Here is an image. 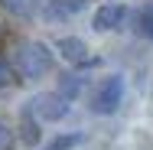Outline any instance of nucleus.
I'll return each mask as SVG.
<instances>
[{
    "label": "nucleus",
    "mask_w": 153,
    "mask_h": 150,
    "mask_svg": "<svg viewBox=\"0 0 153 150\" xmlns=\"http://www.w3.org/2000/svg\"><path fill=\"white\" fill-rule=\"evenodd\" d=\"M16 69L23 78H42L52 69V49L46 43H23L16 49Z\"/></svg>",
    "instance_id": "obj_1"
},
{
    "label": "nucleus",
    "mask_w": 153,
    "mask_h": 150,
    "mask_svg": "<svg viewBox=\"0 0 153 150\" xmlns=\"http://www.w3.org/2000/svg\"><path fill=\"white\" fill-rule=\"evenodd\" d=\"M33 114L39 121H62L68 114V101L62 98L59 91H42V95H36L33 98Z\"/></svg>",
    "instance_id": "obj_2"
},
{
    "label": "nucleus",
    "mask_w": 153,
    "mask_h": 150,
    "mask_svg": "<svg viewBox=\"0 0 153 150\" xmlns=\"http://www.w3.org/2000/svg\"><path fill=\"white\" fill-rule=\"evenodd\" d=\"M121 98H124V78L121 75H111V78L101 82V88L94 95V111L98 114H114L117 104H121Z\"/></svg>",
    "instance_id": "obj_3"
},
{
    "label": "nucleus",
    "mask_w": 153,
    "mask_h": 150,
    "mask_svg": "<svg viewBox=\"0 0 153 150\" xmlns=\"http://www.w3.org/2000/svg\"><path fill=\"white\" fill-rule=\"evenodd\" d=\"M124 16H127V10H124L121 3H104L98 13H94V20H91V26L98 33H108V30H117L124 23Z\"/></svg>",
    "instance_id": "obj_4"
},
{
    "label": "nucleus",
    "mask_w": 153,
    "mask_h": 150,
    "mask_svg": "<svg viewBox=\"0 0 153 150\" xmlns=\"http://www.w3.org/2000/svg\"><path fill=\"white\" fill-rule=\"evenodd\" d=\"M88 7V0H49L46 3V20H72Z\"/></svg>",
    "instance_id": "obj_5"
},
{
    "label": "nucleus",
    "mask_w": 153,
    "mask_h": 150,
    "mask_svg": "<svg viewBox=\"0 0 153 150\" xmlns=\"http://www.w3.org/2000/svg\"><path fill=\"white\" fill-rule=\"evenodd\" d=\"M56 49H59L68 62H85V52H88V49H85V43H82V39H72V36L59 39V46H56Z\"/></svg>",
    "instance_id": "obj_6"
},
{
    "label": "nucleus",
    "mask_w": 153,
    "mask_h": 150,
    "mask_svg": "<svg viewBox=\"0 0 153 150\" xmlns=\"http://www.w3.org/2000/svg\"><path fill=\"white\" fill-rule=\"evenodd\" d=\"M0 3H3V10H10L13 16H33L42 0H0Z\"/></svg>",
    "instance_id": "obj_7"
},
{
    "label": "nucleus",
    "mask_w": 153,
    "mask_h": 150,
    "mask_svg": "<svg viewBox=\"0 0 153 150\" xmlns=\"http://www.w3.org/2000/svg\"><path fill=\"white\" fill-rule=\"evenodd\" d=\"M82 88H85V78L82 75H62V82H59V95L68 101V98H78L82 95Z\"/></svg>",
    "instance_id": "obj_8"
},
{
    "label": "nucleus",
    "mask_w": 153,
    "mask_h": 150,
    "mask_svg": "<svg viewBox=\"0 0 153 150\" xmlns=\"http://www.w3.org/2000/svg\"><path fill=\"white\" fill-rule=\"evenodd\" d=\"M137 33L147 36V39H153V10H143V13L137 16Z\"/></svg>",
    "instance_id": "obj_9"
},
{
    "label": "nucleus",
    "mask_w": 153,
    "mask_h": 150,
    "mask_svg": "<svg viewBox=\"0 0 153 150\" xmlns=\"http://www.w3.org/2000/svg\"><path fill=\"white\" fill-rule=\"evenodd\" d=\"M78 140H82L78 134H65V137H56V140H52V144H49L46 150H68V147H75Z\"/></svg>",
    "instance_id": "obj_10"
},
{
    "label": "nucleus",
    "mask_w": 153,
    "mask_h": 150,
    "mask_svg": "<svg viewBox=\"0 0 153 150\" xmlns=\"http://www.w3.org/2000/svg\"><path fill=\"white\" fill-rule=\"evenodd\" d=\"M23 131H26V144H36V140H39V131H36V124H33L30 114H26V121H23Z\"/></svg>",
    "instance_id": "obj_11"
},
{
    "label": "nucleus",
    "mask_w": 153,
    "mask_h": 150,
    "mask_svg": "<svg viewBox=\"0 0 153 150\" xmlns=\"http://www.w3.org/2000/svg\"><path fill=\"white\" fill-rule=\"evenodd\" d=\"M10 82H13V69L0 59V88H3V85H10Z\"/></svg>",
    "instance_id": "obj_12"
},
{
    "label": "nucleus",
    "mask_w": 153,
    "mask_h": 150,
    "mask_svg": "<svg viewBox=\"0 0 153 150\" xmlns=\"http://www.w3.org/2000/svg\"><path fill=\"white\" fill-rule=\"evenodd\" d=\"M10 144H13V134L7 124H0V150H10Z\"/></svg>",
    "instance_id": "obj_13"
}]
</instances>
